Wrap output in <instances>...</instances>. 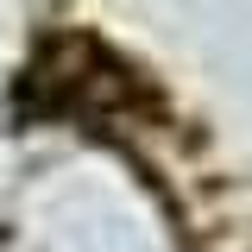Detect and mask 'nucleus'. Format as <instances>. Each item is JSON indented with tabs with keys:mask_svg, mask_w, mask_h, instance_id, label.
I'll use <instances>...</instances> for the list:
<instances>
[]
</instances>
